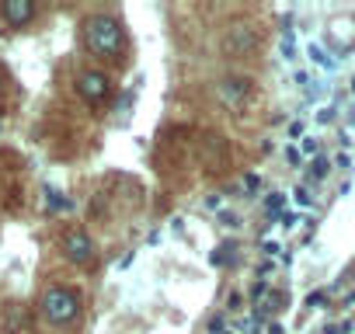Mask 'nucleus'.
Wrapping results in <instances>:
<instances>
[{
    "instance_id": "f257e3e1",
    "label": "nucleus",
    "mask_w": 355,
    "mask_h": 334,
    "mask_svg": "<svg viewBox=\"0 0 355 334\" xmlns=\"http://www.w3.org/2000/svg\"><path fill=\"white\" fill-rule=\"evenodd\" d=\"M84 42L94 56H119L122 53V28H119V21L98 15L84 25Z\"/></svg>"
},
{
    "instance_id": "f03ea898",
    "label": "nucleus",
    "mask_w": 355,
    "mask_h": 334,
    "mask_svg": "<svg viewBox=\"0 0 355 334\" xmlns=\"http://www.w3.org/2000/svg\"><path fill=\"white\" fill-rule=\"evenodd\" d=\"M220 49H223L227 60H248V56H258V49H261V32H258L254 25H248V21H234V25L223 32Z\"/></svg>"
},
{
    "instance_id": "7ed1b4c3",
    "label": "nucleus",
    "mask_w": 355,
    "mask_h": 334,
    "mask_svg": "<svg viewBox=\"0 0 355 334\" xmlns=\"http://www.w3.org/2000/svg\"><path fill=\"white\" fill-rule=\"evenodd\" d=\"M80 313V292L67 289V285H49L42 292V317L49 324H70Z\"/></svg>"
},
{
    "instance_id": "20e7f679",
    "label": "nucleus",
    "mask_w": 355,
    "mask_h": 334,
    "mask_svg": "<svg viewBox=\"0 0 355 334\" xmlns=\"http://www.w3.org/2000/svg\"><path fill=\"white\" fill-rule=\"evenodd\" d=\"M216 98L227 101L237 112H251V108L261 105V94H258V87H254L251 77H223L216 84Z\"/></svg>"
},
{
    "instance_id": "39448f33",
    "label": "nucleus",
    "mask_w": 355,
    "mask_h": 334,
    "mask_svg": "<svg viewBox=\"0 0 355 334\" xmlns=\"http://www.w3.org/2000/svg\"><path fill=\"white\" fill-rule=\"evenodd\" d=\"M196 153H199V160L206 164V167H227V160H230V153H227V139L223 136H216V132H202L199 139H196Z\"/></svg>"
},
{
    "instance_id": "423d86ee",
    "label": "nucleus",
    "mask_w": 355,
    "mask_h": 334,
    "mask_svg": "<svg viewBox=\"0 0 355 334\" xmlns=\"http://www.w3.org/2000/svg\"><path fill=\"white\" fill-rule=\"evenodd\" d=\"M77 91H80V98H84V101L98 105V101H105V98H108L112 84H108V77H105V73L87 70V73H80V77H77Z\"/></svg>"
},
{
    "instance_id": "0eeeda50",
    "label": "nucleus",
    "mask_w": 355,
    "mask_h": 334,
    "mask_svg": "<svg viewBox=\"0 0 355 334\" xmlns=\"http://www.w3.org/2000/svg\"><path fill=\"white\" fill-rule=\"evenodd\" d=\"M63 251H67V258H70V261L84 265V261H91V258H94V240H91L84 230H70V234L63 237Z\"/></svg>"
},
{
    "instance_id": "6e6552de",
    "label": "nucleus",
    "mask_w": 355,
    "mask_h": 334,
    "mask_svg": "<svg viewBox=\"0 0 355 334\" xmlns=\"http://www.w3.org/2000/svg\"><path fill=\"white\" fill-rule=\"evenodd\" d=\"M4 18H8V25H15V28H21V25H28L32 18H35V4L32 0H4Z\"/></svg>"
},
{
    "instance_id": "1a4fd4ad",
    "label": "nucleus",
    "mask_w": 355,
    "mask_h": 334,
    "mask_svg": "<svg viewBox=\"0 0 355 334\" xmlns=\"http://www.w3.org/2000/svg\"><path fill=\"white\" fill-rule=\"evenodd\" d=\"M73 202L70 199H63V192H56V188H46V209L49 213H60V209H70Z\"/></svg>"
},
{
    "instance_id": "9d476101",
    "label": "nucleus",
    "mask_w": 355,
    "mask_h": 334,
    "mask_svg": "<svg viewBox=\"0 0 355 334\" xmlns=\"http://www.w3.org/2000/svg\"><path fill=\"white\" fill-rule=\"evenodd\" d=\"M234 251H237L234 244H220V251L213 254V265H223V268H227V265H234V258H237Z\"/></svg>"
},
{
    "instance_id": "9b49d317",
    "label": "nucleus",
    "mask_w": 355,
    "mask_h": 334,
    "mask_svg": "<svg viewBox=\"0 0 355 334\" xmlns=\"http://www.w3.org/2000/svg\"><path fill=\"white\" fill-rule=\"evenodd\" d=\"M282 56H286V60H296V39H293V28L282 32Z\"/></svg>"
},
{
    "instance_id": "f8f14e48",
    "label": "nucleus",
    "mask_w": 355,
    "mask_h": 334,
    "mask_svg": "<svg viewBox=\"0 0 355 334\" xmlns=\"http://www.w3.org/2000/svg\"><path fill=\"white\" fill-rule=\"evenodd\" d=\"M310 56H313V63H320V67H327V70H334V67H338V60H331L320 46H310Z\"/></svg>"
},
{
    "instance_id": "ddd939ff",
    "label": "nucleus",
    "mask_w": 355,
    "mask_h": 334,
    "mask_svg": "<svg viewBox=\"0 0 355 334\" xmlns=\"http://www.w3.org/2000/svg\"><path fill=\"white\" fill-rule=\"evenodd\" d=\"M324 175H327V157H317L313 167H310V178L317 182V178H324Z\"/></svg>"
},
{
    "instance_id": "4468645a",
    "label": "nucleus",
    "mask_w": 355,
    "mask_h": 334,
    "mask_svg": "<svg viewBox=\"0 0 355 334\" xmlns=\"http://www.w3.org/2000/svg\"><path fill=\"white\" fill-rule=\"evenodd\" d=\"M11 331H28V320H25V310H11Z\"/></svg>"
},
{
    "instance_id": "2eb2a0df",
    "label": "nucleus",
    "mask_w": 355,
    "mask_h": 334,
    "mask_svg": "<svg viewBox=\"0 0 355 334\" xmlns=\"http://www.w3.org/2000/svg\"><path fill=\"white\" fill-rule=\"evenodd\" d=\"M265 206H268V216H272V213H282V206H286V199H282V195H272V199H268Z\"/></svg>"
},
{
    "instance_id": "dca6fc26",
    "label": "nucleus",
    "mask_w": 355,
    "mask_h": 334,
    "mask_svg": "<svg viewBox=\"0 0 355 334\" xmlns=\"http://www.w3.org/2000/svg\"><path fill=\"white\" fill-rule=\"evenodd\" d=\"M293 199H296L300 206H313V199H310V192H306V188H296V192H293Z\"/></svg>"
},
{
    "instance_id": "f3484780",
    "label": "nucleus",
    "mask_w": 355,
    "mask_h": 334,
    "mask_svg": "<svg viewBox=\"0 0 355 334\" xmlns=\"http://www.w3.org/2000/svg\"><path fill=\"white\" fill-rule=\"evenodd\" d=\"M265 292H268V282H265V279H261V282H254V285H251V299H261V296H265Z\"/></svg>"
},
{
    "instance_id": "a211bd4d",
    "label": "nucleus",
    "mask_w": 355,
    "mask_h": 334,
    "mask_svg": "<svg viewBox=\"0 0 355 334\" xmlns=\"http://www.w3.org/2000/svg\"><path fill=\"white\" fill-rule=\"evenodd\" d=\"M303 129H306V122H303V118H296V122L289 125V136L296 139V136H303Z\"/></svg>"
},
{
    "instance_id": "6ab92c4d",
    "label": "nucleus",
    "mask_w": 355,
    "mask_h": 334,
    "mask_svg": "<svg viewBox=\"0 0 355 334\" xmlns=\"http://www.w3.org/2000/svg\"><path fill=\"white\" fill-rule=\"evenodd\" d=\"M258 185H261L258 175H248V178H244V188H248V192H258Z\"/></svg>"
},
{
    "instance_id": "aec40b11",
    "label": "nucleus",
    "mask_w": 355,
    "mask_h": 334,
    "mask_svg": "<svg viewBox=\"0 0 355 334\" xmlns=\"http://www.w3.org/2000/svg\"><path fill=\"white\" fill-rule=\"evenodd\" d=\"M286 160H289V164H300L303 157H300V150H296V146H289V150H286Z\"/></svg>"
},
{
    "instance_id": "412c9836",
    "label": "nucleus",
    "mask_w": 355,
    "mask_h": 334,
    "mask_svg": "<svg viewBox=\"0 0 355 334\" xmlns=\"http://www.w3.org/2000/svg\"><path fill=\"white\" fill-rule=\"evenodd\" d=\"M334 118V108H324V112H317V122H331Z\"/></svg>"
},
{
    "instance_id": "4be33fe9",
    "label": "nucleus",
    "mask_w": 355,
    "mask_h": 334,
    "mask_svg": "<svg viewBox=\"0 0 355 334\" xmlns=\"http://www.w3.org/2000/svg\"><path fill=\"white\" fill-rule=\"evenodd\" d=\"M261 251H265V254H279V244H275V240H265Z\"/></svg>"
},
{
    "instance_id": "5701e85b",
    "label": "nucleus",
    "mask_w": 355,
    "mask_h": 334,
    "mask_svg": "<svg viewBox=\"0 0 355 334\" xmlns=\"http://www.w3.org/2000/svg\"><path fill=\"white\" fill-rule=\"evenodd\" d=\"M303 153H317V139H303Z\"/></svg>"
},
{
    "instance_id": "b1692460",
    "label": "nucleus",
    "mask_w": 355,
    "mask_h": 334,
    "mask_svg": "<svg viewBox=\"0 0 355 334\" xmlns=\"http://www.w3.org/2000/svg\"><path fill=\"white\" fill-rule=\"evenodd\" d=\"M296 223H300V216H293V213L282 216V227H296Z\"/></svg>"
},
{
    "instance_id": "393cba45",
    "label": "nucleus",
    "mask_w": 355,
    "mask_h": 334,
    "mask_svg": "<svg viewBox=\"0 0 355 334\" xmlns=\"http://www.w3.org/2000/svg\"><path fill=\"white\" fill-rule=\"evenodd\" d=\"M220 220H223V227H237V216H230V213H223Z\"/></svg>"
},
{
    "instance_id": "a878e982",
    "label": "nucleus",
    "mask_w": 355,
    "mask_h": 334,
    "mask_svg": "<svg viewBox=\"0 0 355 334\" xmlns=\"http://www.w3.org/2000/svg\"><path fill=\"white\" fill-rule=\"evenodd\" d=\"M268 334H282V327H279V324H272V327H268Z\"/></svg>"
},
{
    "instance_id": "bb28decb",
    "label": "nucleus",
    "mask_w": 355,
    "mask_h": 334,
    "mask_svg": "<svg viewBox=\"0 0 355 334\" xmlns=\"http://www.w3.org/2000/svg\"><path fill=\"white\" fill-rule=\"evenodd\" d=\"M324 334H338V331H334V327H324Z\"/></svg>"
},
{
    "instance_id": "cd10ccee",
    "label": "nucleus",
    "mask_w": 355,
    "mask_h": 334,
    "mask_svg": "<svg viewBox=\"0 0 355 334\" xmlns=\"http://www.w3.org/2000/svg\"><path fill=\"white\" fill-rule=\"evenodd\" d=\"M352 98H355V80H352Z\"/></svg>"
}]
</instances>
